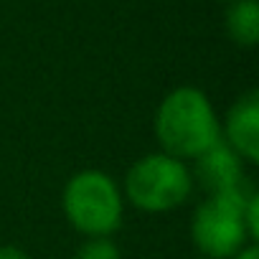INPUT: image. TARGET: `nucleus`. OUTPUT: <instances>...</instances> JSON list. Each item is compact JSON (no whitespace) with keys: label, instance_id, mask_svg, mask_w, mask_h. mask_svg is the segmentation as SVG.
<instances>
[{"label":"nucleus","instance_id":"f257e3e1","mask_svg":"<svg viewBox=\"0 0 259 259\" xmlns=\"http://www.w3.org/2000/svg\"><path fill=\"white\" fill-rule=\"evenodd\" d=\"M155 135L165 148V155L178 160L198 158L219 138V119L201 89L178 87L158 107Z\"/></svg>","mask_w":259,"mask_h":259},{"label":"nucleus","instance_id":"f03ea898","mask_svg":"<svg viewBox=\"0 0 259 259\" xmlns=\"http://www.w3.org/2000/svg\"><path fill=\"white\" fill-rule=\"evenodd\" d=\"M64 213L74 229L107 236L122 221V193L102 170H81L64 188Z\"/></svg>","mask_w":259,"mask_h":259},{"label":"nucleus","instance_id":"7ed1b4c3","mask_svg":"<svg viewBox=\"0 0 259 259\" xmlns=\"http://www.w3.org/2000/svg\"><path fill=\"white\" fill-rule=\"evenodd\" d=\"M249 196L251 193L244 188L234 193H216L196 208L191 236L208 259H231L246 246V241H251L244 221V203Z\"/></svg>","mask_w":259,"mask_h":259},{"label":"nucleus","instance_id":"20e7f679","mask_svg":"<svg viewBox=\"0 0 259 259\" xmlns=\"http://www.w3.org/2000/svg\"><path fill=\"white\" fill-rule=\"evenodd\" d=\"M193 188L191 170L183 165V160L155 153L145 155L130 168L124 178V193L138 208L143 211H170L181 206Z\"/></svg>","mask_w":259,"mask_h":259},{"label":"nucleus","instance_id":"39448f33","mask_svg":"<svg viewBox=\"0 0 259 259\" xmlns=\"http://www.w3.org/2000/svg\"><path fill=\"white\" fill-rule=\"evenodd\" d=\"M196 178L208 196L234 193L244 188V163L224 140H216L196 158Z\"/></svg>","mask_w":259,"mask_h":259},{"label":"nucleus","instance_id":"423d86ee","mask_svg":"<svg viewBox=\"0 0 259 259\" xmlns=\"http://www.w3.org/2000/svg\"><path fill=\"white\" fill-rule=\"evenodd\" d=\"M226 145L246 163L259 160V94L249 92L226 114Z\"/></svg>","mask_w":259,"mask_h":259},{"label":"nucleus","instance_id":"0eeeda50","mask_svg":"<svg viewBox=\"0 0 259 259\" xmlns=\"http://www.w3.org/2000/svg\"><path fill=\"white\" fill-rule=\"evenodd\" d=\"M226 31L239 46H254L259 41V3L236 0L226 13Z\"/></svg>","mask_w":259,"mask_h":259},{"label":"nucleus","instance_id":"6e6552de","mask_svg":"<svg viewBox=\"0 0 259 259\" xmlns=\"http://www.w3.org/2000/svg\"><path fill=\"white\" fill-rule=\"evenodd\" d=\"M76 259H119V249L107 236H92L79 246Z\"/></svg>","mask_w":259,"mask_h":259},{"label":"nucleus","instance_id":"1a4fd4ad","mask_svg":"<svg viewBox=\"0 0 259 259\" xmlns=\"http://www.w3.org/2000/svg\"><path fill=\"white\" fill-rule=\"evenodd\" d=\"M244 221H246V229H249V236L256 239L259 236V196H249L246 203H244Z\"/></svg>","mask_w":259,"mask_h":259},{"label":"nucleus","instance_id":"9d476101","mask_svg":"<svg viewBox=\"0 0 259 259\" xmlns=\"http://www.w3.org/2000/svg\"><path fill=\"white\" fill-rule=\"evenodd\" d=\"M0 259H31V256L18 246H0Z\"/></svg>","mask_w":259,"mask_h":259},{"label":"nucleus","instance_id":"9b49d317","mask_svg":"<svg viewBox=\"0 0 259 259\" xmlns=\"http://www.w3.org/2000/svg\"><path fill=\"white\" fill-rule=\"evenodd\" d=\"M231 259H259V249H256L254 244H249V246H244L241 251H236Z\"/></svg>","mask_w":259,"mask_h":259}]
</instances>
